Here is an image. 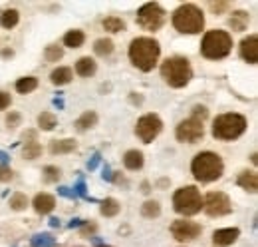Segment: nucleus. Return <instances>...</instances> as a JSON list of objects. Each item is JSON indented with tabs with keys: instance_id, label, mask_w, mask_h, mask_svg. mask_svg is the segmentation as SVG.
<instances>
[{
	"instance_id": "nucleus-44",
	"label": "nucleus",
	"mask_w": 258,
	"mask_h": 247,
	"mask_svg": "<svg viewBox=\"0 0 258 247\" xmlns=\"http://www.w3.org/2000/svg\"><path fill=\"white\" fill-rule=\"evenodd\" d=\"M94 232H96V226H94V224H92V226H86V228L82 230V234H84V236H88V234H94Z\"/></svg>"
},
{
	"instance_id": "nucleus-2",
	"label": "nucleus",
	"mask_w": 258,
	"mask_h": 247,
	"mask_svg": "<svg viewBox=\"0 0 258 247\" xmlns=\"http://www.w3.org/2000/svg\"><path fill=\"white\" fill-rule=\"evenodd\" d=\"M223 170H225V164H223L221 156L215 152H201L193 158V164H191L193 176L203 184L219 180L223 176Z\"/></svg>"
},
{
	"instance_id": "nucleus-33",
	"label": "nucleus",
	"mask_w": 258,
	"mask_h": 247,
	"mask_svg": "<svg viewBox=\"0 0 258 247\" xmlns=\"http://www.w3.org/2000/svg\"><path fill=\"white\" fill-rule=\"evenodd\" d=\"M22 154H24V158L34 160V158H38V156L42 154V146H40L38 142H26V146H24Z\"/></svg>"
},
{
	"instance_id": "nucleus-9",
	"label": "nucleus",
	"mask_w": 258,
	"mask_h": 247,
	"mask_svg": "<svg viewBox=\"0 0 258 247\" xmlns=\"http://www.w3.org/2000/svg\"><path fill=\"white\" fill-rule=\"evenodd\" d=\"M163 130V122L157 114H145L139 118L137 126H135V134L139 136V140L143 144H151Z\"/></svg>"
},
{
	"instance_id": "nucleus-13",
	"label": "nucleus",
	"mask_w": 258,
	"mask_h": 247,
	"mask_svg": "<svg viewBox=\"0 0 258 247\" xmlns=\"http://www.w3.org/2000/svg\"><path fill=\"white\" fill-rule=\"evenodd\" d=\"M241 56L249 62V64H257L258 60V38L255 34L247 36L243 42H241Z\"/></svg>"
},
{
	"instance_id": "nucleus-22",
	"label": "nucleus",
	"mask_w": 258,
	"mask_h": 247,
	"mask_svg": "<svg viewBox=\"0 0 258 247\" xmlns=\"http://www.w3.org/2000/svg\"><path fill=\"white\" fill-rule=\"evenodd\" d=\"M249 20H251V16H249L247 12H243V10H239V12H235L233 18L229 20V26H231L233 30H237V32H243V30L247 28Z\"/></svg>"
},
{
	"instance_id": "nucleus-35",
	"label": "nucleus",
	"mask_w": 258,
	"mask_h": 247,
	"mask_svg": "<svg viewBox=\"0 0 258 247\" xmlns=\"http://www.w3.org/2000/svg\"><path fill=\"white\" fill-rule=\"evenodd\" d=\"M60 176H62L60 168H56V166H46V168H44V182H46V184H54V182H58V180H60Z\"/></svg>"
},
{
	"instance_id": "nucleus-28",
	"label": "nucleus",
	"mask_w": 258,
	"mask_h": 247,
	"mask_svg": "<svg viewBox=\"0 0 258 247\" xmlns=\"http://www.w3.org/2000/svg\"><path fill=\"white\" fill-rule=\"evenodd\" d=\"M104 28L108 30V32H124L126 30V22L122 20V18H118V16H110V18H106L104 20Z\"/></svg>"
},
{
	"instance_id": "nucleus-27",
	"label": "nucleus",
	"mask_w": 258,
	"mask_h": 247,
	"mask_svg": "<svg viewBox=\"0 0 258 247\" xmlns=\"http://www.w3.org/2000/svg\"><path fill=\"white\" fill-rule=\"evenodd\" d=\"M56 124H58V120H56V116H54L52 112H42V114L38 116V126H40V130L50 132V130L56 128Z\"/></svg>"
},
{
	"instance_id": "nucleus-39",
	"label": "nucleus",
	"mask_w": 258,
	"mask_h": 247,
	"mask_svg": "<svg viewBox=\"0 0 258 247\" xmlns=\"http://www.w3.org/2000/svg\"><path fill=\"white\" fill-rule=\"evenodd\" d=\"M18 124H20V114H16V112L8 114V118H6V126H8V128H16Z\"/></svg>"
},
{
	"instance_id": "nucleus-26",
	"label": "nucleus",
	"mask_w": 258,
	"mask_h": 247,
	"mask_svg": "<svg viewBox=\"0 0 258 247\" xmlns=\"http://www.w3.org/2000/svg\"><path fill=\"white\" fill-rule=\"evenodd\" d=\"M94 50H96L98 56H104L106 58V56H110L114 52V42L110 38H100V40H96Z\"/></svg>"
},
{
	"instance_id": "nucleus-15",
	"label": "nucleus",
	"mask_w": 258,
	"mask_h": 247,
	"mask_svg": "<svg viewBox=\"0 0 258 247\" xmlns=\"http://www.w3.org/2000/svg\"><path fill=\"white\" fill-rule=\"evenodd\" d=\"M32 206H34V210H36L38 214L46 216V214H50V212L56 208V200H54V196H50V194H38V196L34 198Z\"/></svg>"
},
{
	"instance_id": "nucleus-18",
	"label": "nucleus",
	"mask_w": 258,
	"mask_h": 247,
	"mask_svg": "<svg viewBox=\"0 0 258 247\" xmlns=\"http://www.w3.org/2000/svg\"><path fill=\"white\" fill-rule=\"evenodd\" d=\"M96 70H98V66H96V62H94L90 56H84V58H80V60L76 62V72H78L80 76H84V78L94 76Z\"/></svg>"
},
{
	"instance_id": "nucleus-1",
	"label": "nucleus",
	"mask_w": 258,
	"mask_h": 247,
	"mask_svg": "<svg viewBox=\"0 0 258 247\" xmlns=\"http://www.w3.org/2000/svg\"><path fill=\"white\" fill-rule=\"evenodd\" d=\"M159 54H161V46L153 38L141 36V38L131 40V44H129V60L141 72H151L157 66Z\"/></svg>"
},
{
	"instance_id": "nucleus-12",
	"label": "nucleus",
	"mask_w": 258,
	"mask_h": 247,
	"mask_svg": "<svg viewBox=\"0 0 258 247\" xmlns=\"http://www.w3.org/2000/svg\"><path fill=\"white\" fill-rule=\"evenodd\" d=\"M203 228L195 222H187V220H177L173 226H171V236L177 240V242H193L201 236Z\"/></svg>"
},
{
	"instance_id": "nucleus-23",
	"label": "nucleus",
	"mask_w": 258,
	"mask_h": 247,
	"mask_svg": "<svg viewBox=\"0 0 258 247\" xmlns=\"http://www.w3.org/2000/svg\"><path fill=\"white\" fill-rule=\"evenodd\" d=\"M84 40H86V34H84L82 30H70V32L64 36V44H66L68 48H80V46L84 44Z\"/></svg>"
},
{
	"instance_id": "nucleus-10",
	"label": "nucleus",
	"mask_w": 258,
	"mask_h": 247,
	"mask_svg": "<svg viewBox=\"0 0 258 247\" xmlns=\"http://www.w3.org/2000/svg\"><path fill=\"white\" fill-rule=\"evenodd\" d=\"M175 136H177V140L179 142H185V144H197L199 140H203V136H205V126H203V122L201 120H197V118H187V120H183L179 126H177V130H175Z\"/></svg>"
},
{
	"instance_id": "nucleus-30",
	"label": "nucleus",
	"mask_w": 258,
	"mask_h": 247,
	"mask_svg": "<svg viewBox=\"0 0 258 247\" xmlns=\"http://www.w3.org/2000/svg\"><path fill=\"white\" fill-rule=\"evenodd\" d=\"M141 214H143V218H149V220L159 218V214H161L159 202H145V204L141 206Z\"/></svg>"
},
{
	"instance_id": "nucleus-25",
	"label": "nucleus",
	"mask_w": 258,
	"mask_h": 247,
	"mask_svg": "<svg viewBox=\"0 0 258 247\" xmlns=\"http://www.w3.org/2000/svg\"><path fill=\"white\" fill-rule=\"evenodd\" d=\"M120 210H122V206H120V202L114 200V198H108L106 202H102V216H106V218L118 216Z\"/></svg>"
},
{
	"instance_id": "nucleus-47",
	"label": "nucleus",
	"mask_w": 258,
	"mask_h": 247,
	"mask_svg": "<svg viewBox=\"0 0 258 247\" xmlns=\"http://www.w3.org/2000/svg\"><path fill=\"white\" fill-rule=\"evenodd\" d=\"M141 188H143V190H141V192H143V194H149V192H151V190H149V184H147V182H145V184H143V186H141Z\"/></svg>"
},
{
	"instance_id": "nucleus-24",
	"label": "nucleus",
	"mask_w": 258,
	"mask_h": 247,
	"mask_svg": "<svg viewBox=\"0 0 258 247\" xmlns=\"http://www.w3.org/2000/svg\"><path fill=\"white\" fill-rule=\"evenodd\" d=\"M38 88V80L34 78V76H26V78H20L18 82H16V90L20 92V94H30L32 90H36Z\"/></svg>"
},
{
	"instance_id": "nucleus-16",
	"label": "nucleus",
	"mask_w": 258,
	"mask_h": 247,
	"mask_svg": "<svg viewBox=\"0 0 258 247\" xmlns=\"http://www.w3.org/2000/svg\"><path fill=\"white\" fill-rule=\"evenodd\" d=\"M239 186L243 188V190H247L249 194H257L258 190V176L255 172H241L239 174Z\"/></svg>"
},
{
	"instance_id": "nucleus-36",
	"label": "nucleus",
	"mask_w": 258,
	"mask_h": 247,
	"mask_svg": "<svg viewBox=\"0 0 258 247\" xmlns=\"http://www.w3.org/2000/svg\"><path fill=\"white\" fill-rule=\"evenodd\" d=\"M229 2H209V8L215 12V14H223L225 10H229Z\"/></svg>"
},
{
	"instance_id": "nucleus-48",
	"label": "nucleus",
	"mask_w": 258,
	"mask_h": 247,
	"mask_svg": "<svg viewBox=\"0 0 258 247\" xmlns=\"http://www.w3.org/2000/svg\"><path fill=\"white\" fill-rule=\"evenodd\" d=\"M0 160H2V162H6V160H8V156H6L4 152H0Z\"/></svg>"
},
{
	"instance_id": "nucleus-46",
	"label": "nucleus",
	"mask_w": 258,
	"mask_h": 247,
	"mask_svg": "<svg viewBox=\"0 0 258 247\" xmlns=\"http://www.w3.org/2000/svg\"><path fill=\"white\" fill-rule=\"evenodd\" d=\"M50 226H52V228H60V220L52 218V220H50Z\"/></svg>"
},
{
	"instance_id": "nucleus-4",
	"label": "nucleus",
	"mask_w": 258,
	"mask_h": 247,
	"mask_svg": "<svg viewBox=\"0 0 258 247\" xmlns=\"http://www.w3.org/2000/svg\"><path fill=\"white\" fill-rule=\"evenodd\" d=\"M173 26L183 34H199L205 28V16L195 4H183L173 14Z\"/></svg>"
},
{
	"instance_id": "nucleus-8",
	"label": "nucleus",
	"mask_w": 258,
	"mask_h": 247,
	"mask_svg": "<svg viewBox=\"0 0 258 247\" xmlns=\"http://www.w3.org/2000/svg\"><path fill=\"white\" fill-rule=\"evenodd\" d=\"M165 18H167V14H165V10L157 2H147L137 12V24L141 28L149 30V32L159 30L165 24Z\"/></svg>"
},
{
	"instance_id": "nucleus-32",
	"label": "nucleus",
	"mask_w": 258,
	"mask_h": 247,
	"mask_svg": "<svg viewBox=\"0 0 258 247\" xmlns=\"http://www.w3.org/2000/svg\"><path fill=\"white\" fill-rule=\"evenodd\" d=\"M30 244H32V247H54L56 240L50 234H40V236H34Z\"/></svg>"
},
{
	"instance_id": "nucleus-41",
	"label": "nucleus",
	"mask_w": 258,
	"mask_h": 247,
	"mask_svg": "<svg viewBox=\"0 0 258 247\" xmlns=\"http://www.w3.org/2000/svg\"><path fill=\"white\" fill-rule=\"evenodd\" d=\"M58 192H60L62 196H66V198H70V200H74V198H76V194H74V192H70V188H60Z\"/></svg>"
},
{
	"instance_id": "nucleus-37",
	"label": "nucleus",
	"mask_w": 258,
	"mask_h": 247,
	"mask_svg": "<svg viewBox=\"0 0 258 247\" xmlns=\"http://www.w3.org/2000/svg\"><path fill=\"white\" fill-rule=\"evenodd\" d=\"M14 178V172L8 166H0V182H10Z\"/></svg>"
},
{
	"instance_id": "nucleus-14",
	"label": "nucleus",
	"mask_w": 258,
	"mask_h": 247,
	"mask_svg": "<svg viewBox=\"0 0 258 247\" xmlns=\"http://www.w3.org/2000/svg\"><path fill=\"white\" fill-rule=\"evenodd\" d=\"M239 236H241L239 228H227V230H217V232L213 234V242H215V246L227 247V246H233V244H235V242L239 240Z\"/></svg>"
},
{
	"instance_id": "nucleus-42",
	"label": "nucleus",
	"mask_w": 258,
	"mask_h": 247,
	"mask_svg": "<svg viewBox=\"0 0 258 247\" xmlns=\"http://www.w3.org/2000/svg\"><path fill=\"white\" fill-rule=\"evenodd\" d=\"M98 164H100V154H96V156L92 158V162L88 164V168H90V170H96V166H98Z\"/></svg>"
},
{
	"instance_id": "nucleus-34",
	"label": "nucleus",
	"mask_w": 258,
	"mask_h": 247,
	"mask_svg": "<svg viewBox=\"0 0 258 247\" xmlns=\"http://www.w3.org/2000/svg\"><path fill=\"white\" fill-rule=\"evenodd\" d=\"M26 206H28V198L24 194H14L10 198V208L14 212H22V210H26Z\"/></svg>"
},
{
	"instance_id": "nucleus-31",
	"label": "nucleus",
	"mask_w": 258,
	"mask_h": 247,
	"mask_svg": "<svg viewBox=\"0 0 258 247\" xmlns=\"http://www.w3.org/2000/svg\"><path fill=\"white\" fill-rule=\"evenodd\" d=\"M62 56H64V48L62 46L52 44V46H46V50H44L46 62H58V60H62Z\"/></svg>"
},
{
	"instance_id": "nucleus-45",
	"label": "nucleus",
	"mask_w": 258,
	"mask_h": 247,
	"mask_svg": "<svg viewBox=\"0 0 258 247\" xmlns=\"http://www.w3.org/2000/svg\"><path fill=\"white\" fill-rule=\"evenodd\" d=\"M84 224H86V222H84V220H74V222H72V224H70V228H72V230H74V228H78V226H84Z\"/></svg>"
},
{
	"instance_id": "nucleus-40",
	"label": "nucleus",
	"mask_w": 258,
	"mask_h": 247,
	"mask_svg": "<svg viewBox=\"0 0 258 247\" xmlns=\"http://www.w3.org/2000/svg\"><path fill=\"white\" fill-rule=\"evenodd\" d=\"M10 106V94L0 92V110H6Z\"/></svg>"
},
{
	"instance_id": "nucleus-5",
	"label": "nucleus",
	"mask_w": 258,
	"mask_h": 247,
	"mask_svg": "<svg viewBox=\"0 0 258 247\" xmlns=\"http://www.w3.org/2000/svg\"><path fill=\"white\" fill-rule=\"evenodd\" d=\"M231 48H233V38L225 30L207 32L205 38H203V44H201V52L209 60H221V58L229 56Z\"/></svg>"
},
{
	"instance_id": "nucleus-49",
	"label": "nucleus",
	"mask_w": 258,
	"mask_h": 247,
	"mask_svg": "<svg viewBox=\"0 0 258 247\" xmlns=\"http://www.w3.org/2000/svg\"><path fill=\"white\" fill-rule=\"evenodd\" d=\"M104 247H110V246H104Z\"/></svg>"
},
{
	"instance_id": "nucleus-17",
	"label": "nucleus",
	"mask_w": 258,
	"mask_h": 247,
	"mask_svg": "<svg viewBox=\"0 0 258 247\" xmlns=\"http://www.w3.org/2000/svg\"><path fill=\"white\" fill-rule=\"evenodd\" d=\"M78 148L76 140H54L50 142V154H70Z\"/></svg>"
},
{
	"instance_id": "nucleus-50",
	"label": "nucleus",
	"mask_w": 258,
	"mask_h": 247,
	"mask_svg": "<svg viewBox=\"0 0 258 247\" xmlns=\"http://www.w3.org/2000/svg\"><path fill=\"white\" fill-rule=\"evenodd\" d=\"M78 247H82V246H78Z\"/></svg>"
},
{
	"instance_id": "nucleus-19",
	"label": "nucleus",
	"mask_w": 258,
	"mask_h": 247,
	"mask_svg": "<svg viewBox=\"0 0 258 247\" xmlns=\"http://www.w3.org/2000/svg\"><path fill=\"white\" fill-rule=\"evenodd\" d=\"M124 164H126V168L131 170V172L141 170L143 168V154L137 152V150H129L128 154L124 156Z\"/></svg>"
},
{
	"instance_id": "nucleus-29",
	"label": "nucleus",
	"mask_w": 258,
	"mask_h": 247,
	"mask_svg": "<svg viewBox=\"0 0 258 247\" xmlns=\"http://www.w3.org/2000/svg\"><path fill=\"white\" fill-rule=\"evenodd\" d=\"M18 18H20L18 10H4L2 16H0V24L4 28H14L18 24Z\"/></svg>"
},
{
	"instance_id": "nucleus-3",
	"label": "nucleus",
	"mask_w": 258,
	"mask_h": 247,
	"mask_svg": "<svg viewBox=\"0 0 258 247\" xmlns=\"http://www.w3.org/2000/svg\"><path fill=\"white\" fill-rule=\"evenodd\" d=\"M161 78L171 86V88H183L191 82L193 78V70L187 58L183 56H173L167 58L161 64Z\"/></svg>"
},
{
	"instance_id": "nucleus-20",
	"label": "nucleus",
	"mask_w": 258,
	"mask_h": 247,
	"mask_svg": "<svg viewBox=\"0 0 258 247\" xmlns=\"http://www.w3.org/2000/svg\"><path fill=\"white\" fill-rule=\"evenodd\" d=\"M50 80H52V84H56V86L70 84V80H72V68H66V66L56 68V70L50 74Z\"/></svg>"
},
{
	"instance_id": "nucleus-11",
	"label": "nucleus",
	"mask_w": 258,
	"mask_h": 247,
	"mask_svg": "<svg viewBox=\"0 0 258 247\" xmlns=\"http://www.w3.org/2000/svg\"><path fill=\"white\" fill-rule=\"evenodd\" d=\"M203 208H205V212L211 218H223V216H229L233 212V204H231L229 196L223 194V192H211V194H207V198L203 202Z\"/></svg>"
},
{
	"instance_id": "nucleus-21",
	"label": "nucleus",
	"mask_w": 258,
	"mask_h": 247,
	"mask_svg": "<svg viewBox=\"0 0 258 247\" xmlns=\"http://www.w3.org/2000/svg\"><path fill=\"white\" fill-rule=\"evenodd\" d=\"M98 124V114L96 112H84L78 120H76V128L80 130V132H86V130H90V128H94Z\"/></svg>"
},
{
	"instance_id": "nucleus-38",
	"label": "nucleus",
	"mask_w": 258,
	"mask_h": 247,
	"mask_svg": "<svg viewBox=\"0 0 258 247\" xmlns=\"http://www.w3.org/2000/svg\"><path fill=\"white\" fill-rule=\"evenodd\" d=\"M207 114H209V112H207L205 106H195V108H193V118H197V120H201V122L207 118Z\"/></svg>"
},
{
	"instance_id": "nucleus-6",
	"label": "nucleus",
	"mask_w": 258,
	"mask_h": 247,
	"mask_svg": "<svg viewBox=\"0 0 258 247\" xmlns=\"http://www.w3.org/2000/svg\"><path fill=\"white\" fill-rule=\"evenodd\" d=\"M247 130V118L241 114H223L213 124V136L217 140H237Z\"/></svg>"
},
{
	"instance_id": "nucleus-43",
	"label": "nucleus",
	"mask_w": 258,
	"mask_h": 247,
	"mask_svg": "<svg viewBox=\"0 0 258 247\" xmlns=\"http://www.w3.org/2000/svg\"><path fill=\"white\" fill-rule=\"evenodd\" d=\"M104 180H108V182H112V180H114V176H112V170H110L108 166L104 168Z\"/></svg>"
},
{
	"instance_id": "nucleus-7",
	"label": "nucleus",
	"mask_w": 258,
	"mask_h": 247,
	"mask_svg": "<svg viewBox=\"0 0 258 247\" xmlns=\"http://www.w3.org/2000/svg\"><path fill=\"white\" fill-rule=\"evenodd\" d=\"M173 208L181 216H195L203 210V198L195 186H187V188H181L175 192Z\"/></svg>"
}]
</instances>
